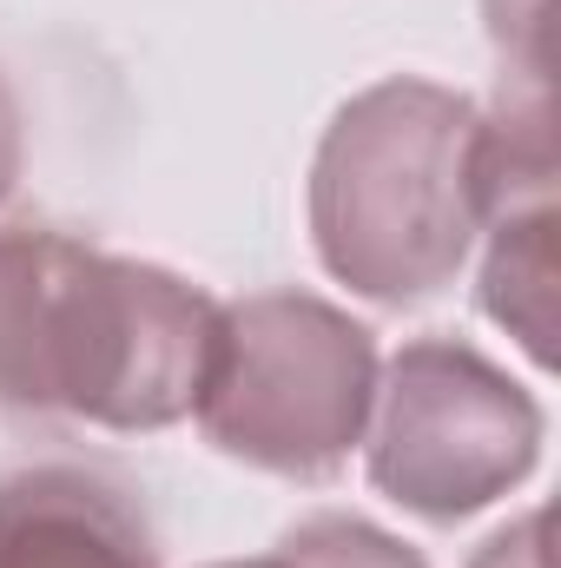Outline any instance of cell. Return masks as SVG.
<instances>
[{
    "mask_svg": "<svg viewBox=\"0 0 561 568\" xmlns=\"http://www.w3.org/2000/svg\"><path fill=\"white\" fill-rule=\"evenodd\" d=\"M218 351V297L165 265L53 225L0 232V404L100 429L192 417Z\"/></svg>",
    "mask_w": 561,
    "mask_h": 568,
    "instance_id": "obj_1",
    "label": "cell"
},
{
    "mask_svg": "<svg viewBox=\"0 0 561 568\" xmlns=\"http://www.w3.org/2000/svg\"><path fill=\"white\" fill-rule=\"evenodd\" d=\"M489 225L482 106L436 80H384L337 106L310 159V245L370 304H422Z\"/></svg>",
    "mask_w": 561,
    "mask_h": 568,
    "instance_id": "obj_2",
    "label": "cell"
},
{
    "mask_svg": "<svg viewBox=\"0 0 561 568\" xmlns=\"http://www.w3.org/2000/svg\"><path fill=\"white\" fill-rule=\"evenodd\" d=\"M370 397L377 337L350 311L310 291H258L218 304V351L192 417L232 463L324 483L364 443Z\"/></svg>",
    "mask_w": 561,
    "mask_h": 568,
    "instance_id": "obj_3",
    "label": "cell"
},
{
    "mask_svg": "<svg viewBox=\"0 0 561 568\" xmlns=\"http://www.w3.org/2000/svg\"><path fill=\"white\" fill-rule=\"evenodd\" d=\"M542 456V404L462 337H417L377 364L364 424L370 483L422 523L502 503Z\"/></svg>",
    "mask_w": 561,
    "mask_h": 568,
    "instance_id": "obj_4",
    "label": "cell"
},
{
    "mask_svg": "<svg viewBox=\"0 0 561 568\" xmlns=\"http://www.w3.org/2000/svg\"><path fill=\"white\" fill-rule=\"evenodd\" d=\"M0 568H159L140 496L86 463L0 476Z\"/></svg>",
    "mask_w": 561,
    "mask_h": 568,
    "instance_id": "obj_5",
    "label": "cell"
},
{
    "mask_svg": "<svg viewBox=\"0 0 561 568\" xmlns=\"http://www.w3.org/2000/svg\"><path fill=\"white\" fill-rule=\"evenodd\" d=\"M482 258V311L536 357L555 364V199L502 205Z\"/></svg>",
    "mask_w": 561,
    "mask_h": 568,
    "instance_id": "obj_6",
    "label": "cell"
},
{
    "mask_svg": "<svg viewBox=\"0 0 561 568\" xmlns=\"http://www.w3.org/2000/svg\"><path fill=\"white\" fill-rule=\"evenodd\" d=\"M278 549L304 568H429L390 529H377L364 516H337V509L330 516H304L297 529H284Z\"/></svg>",
    "mask_w": 561,
    "mask_h": 568,
    "instance_id": "obj_7",
    "label": "cell"
},
{
    "mask_svg": "<svg viewBox=\"0 0 561 568\" xmlns=\"http://www.w3.org/2000/svg\"><path fill=\"white\" fill-rule=\"evenodd\" d=\"M489 7V33L502 47V80H529L549 87V0H482Z\"/></svg>",
    "mask_w": 561,
    "mask_h": 568,
    "instance_id": "obj_8",
    "label": "cell"
},
{
    "mask_svg": "<svg viewBox=\"0 0 561 568\" xmlns=\"http://www.w3.org/2000/svg\"><path fill=\"white\" fill-rule=\"evenodd\" d=\"M469 568H555V549H549V509H529V516H516L509 529H496V536L476 549Z\"/></svg>",
    "mask_w": 561,
    "mask_h": 568,
    "instance_id": "obj_9",
    "label": "cell"
},
{
    "mask_svg": "<svg viewBox=\"0 0 561 568\" xmlns=\"http://www.w3.org/2000/svg\"><path fill=\"white\" fill-rule=\"evenodd\" d=\"M20 165H27V120H20L13 80L0 73V205H7L13 185H20Z\"/></svg>",
    "mask_w": 561,
    "mask_h": 568,
    "instance_id": "obj_10",
    "label": "cell"
},
{
    "mask_svg": "<svg viewBox=\"0 0 561 568\" xmlns=\"http://www.w3.org/2000/svg\"><path fill=\"white\" fill-rule=\"evenodd\" d=\"M212 568H304V562H290L284 549H272V556H252V562H212Z\"/></svg>",
    "mask_w": 561,
    "mask_h": 568,
    "instance_id": "obj_11",
    "label": "cell"
}]
</instances>
